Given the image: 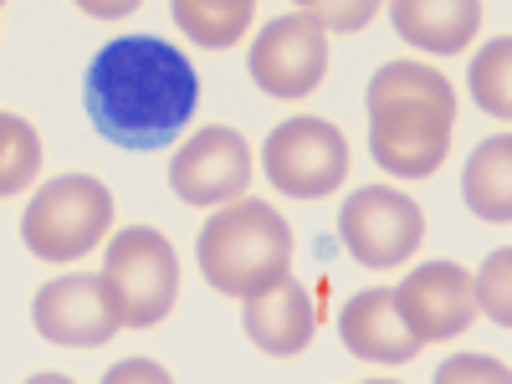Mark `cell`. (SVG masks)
I'll use <instances>...</instances> for the list:
<instances>
[{
  "label": "cell",
  "instance_id": "15",
  "mask_svg": "<svg viewBox=\"0 0 512 384\" xmlns=\"http://www.w3.org/2000/svg\"><path fill=\"white\" fill-rule=\"evenodd\" d=\"M461 195L477 221H492V226L512 221V139L507 134H492L477 144V154L461 169Z\"/></svg>",
  "mask_w": 512,
  "mask_h": 384
},
{
  "label": "cell",
  "instance_id": "17",
  "mask_svg": "<svg viewBox=\"0 0 512 384\" xmlns=\"http://www.w3.org/2000/svg\"><path fill=\"white\" fill-rule=\"evenodd\" d=\"M41 180V134L21 113H0V200Z\"/></svg>",
  "mask_w": 512,
  "mask_h": 384
},
{
  "label": "cell",
  "instance_id": "20",
  "mask_svg": "<svg viewBox=\"0 0 512 384\" xmlns=\"http://www.w3.org/2000/svg\"><path fill=\"white\" fill-rule=\"evenodd\" d=\"M379 11H384V0H323V6L308 11V16L333 36V31H364Z\"/></svg>",
  "mask_w": 512,
  "mask_h": 384
},
{
  "label": "cell",
  "instance_id": "12",
  "mask_svg": "<svg viewBox=\"0 0 512 384\" xmlns=\"http://www.w3.org/2000/svg\"><path fill=\"white\" fill-rule=\"evenodd\" d=\"M338 338L344 349L364 364H384V369H400L420 354V338L410 333L400 303H395V287H369L354 292L344 313H338Z\"/></svg>",
  "mask_w": 512,
  "mask_h": 384
},
{
  "label": "cell",
  "instance_id": "3",
  "mask_svg": "<svg viewBox=\"0 0 512 384\" xmlns=\"http://www.w3.org/2000/svg\"><path fill=\"white\" fill-rule=\"evenodd\" d=\"M195 262L210 292L246 303L262 287L292 277V226L277 205L236 195L200 226Z\"/></svg>",
  "mask_w": 512,
  "mask_h": 384
},
{
  "label": "cell",
  "instance_id": "1",
  "mask_svg": "<svg viewBox=\"0 0 512 384\" xmlns=\"http://www.w3.org/2000/svg\"><path fill=\"white\" fill-rule=\"evenodd\" d=\"M82 103L93 128L118 149H164L195 118L200 77L180 47L159 36H118L88 62Z\"/></svg>",
  "mask_w": 512,
  "mask_h": 384
},
{
  "label": "cell",
  "instance_id": "7",
  "mask_svg": "<svg viewBox=\"0 0 512 384\" xmlns=\"http://www.w3.org/2000/svg\"><path fill=\"white\" fill-rule=\"evenodd\" d=\"M338 241L369 272H395L425 241V210L395 185H364L338 210Z\"/></svg>",
  "mask_w": 512,
  "mask_h": 384
},
{
  "label": "cell",
  "instance_id": "8",
  "mask_svg": "<svg viewBox=\"0 0 512 384\" xmlns=\"http://www.w3.org/2000/svg\"><path fill=\"white\" fill-rule=\"evenodd\" d=\"M328 62H333L328 31L308 11L267 21L262 36L251 41V57H246L256 88H262L267 98H287V103L318 93L323 77H328Z\"/></svg>",
  "mask_w": 512,
  "mask_h": 384
},
{
  "label": "cell",
  "instance_id": "18",
  "mask_svg": "<svg viewBox=\"0 0 512 384\" xmlns=\"http://www.w3.org/2000/svg\"><path fill=\"white\" fill-rule=\"evenodd\" d=\"M466 82H472L477 108L492 113L497 123H507V118H512V41H507V36L487 41V47L477 52L472 77H466Z\"/></svg>",
  "mask_w": 512,
  "mask_h": 384
},
{
  "label": "cell",
  "instance_id": "10",
  "mask_svg": "<svg viewBox=\"0 0 512 384\" xmlns=\"http://www.w3.org/2000/svg\"><path fill=\"white\" fill-rule=\"evenodd\" d=\"M31 323L57 349H103L113 333H123L108 282L88 272H67L41 287L31 297Z\"/></svg>",
  "mask_w": 512,
  "mask_h": 384
},
{
  "label": "cell",
  "instance_id": "4",
  "mask_svg": "<svg viewBox=\"0 0 512 384\" xmlns=\"http://www.w3.org/2000/svg\"><path fill=\"white\" fill-rule=\"evenodd\" d=\"M113 231V190L98 175H57L21 210V241L36 262H82Z\"/></svg>",
  "mask_w": 512,
  "mask_h": 384
},
{
  "label": "cell",
  "instance_id": "22",
  "mask_svg": "<svg viewBox=\"0 0 512 384\" xmlns=\"http://www.w3.org/2000/svg\"><path fill=\"white\" fill-rule=\"evenodd\" d=\"M108 384H169V369L154 364V359H123L103 374Z\"/></svg>",
  "mask_w": 512,
  "mask_h": 384
},
{
  "label": "cell",
  "instance_id": "6",
  "mask_svg": "<svg viewBox=\"0 0 512 384\" xmlns=\"http://www.w3.org/2000/svg\"><path fill=\"white\" fill-rule=\"evenodd\" d=\"M262 169L277 195L287 200H323L349 180V139L328 118H287L267 134Z\"/></svg>",
  "mask_w": 512,
  "mask_h": 384
},
{
  "label": "cell",
  "instance_id": "14",
  "mask_svg": "<svg viewBox=\"0 0 512 384\" xmlns=\"http://www.w3.org/2000/svg\"><path fill=\"white\" fill-rule=\"evenodd\" d=\"M395 31L431 57H456L482 31V0H384Z\"/></svg>",
  "mask_w": 512,
  "mask_h": 384
},
{
  "label": "cell",
  "instance_id": "19",
  "mask_svg": "<svg viewBox=\"0 0 512 384\" xmlns=\"http://www.w3.org/2000/svg\"><path fill=\"white\" fill-rule=\"evenodd\" d=\"M507 282H512V246L492 251L487 262H482V272L472 277L477 313H487L497 328H507V323H512V292H507Z\"/></svg>",
  "mask_w": 512,
  "mask_h": 384
},
{
  "label": "cell",
  "instance_id": "16",
  "mask_svg": "<svg viewBox=\"0 0 512 384\" xmlns=\"http://www.w3.org/2000/svg\"><path fill=\"white\" fill-rule=\"evenodd\" d=\"M175 11V26L205 52H226L246 36L251 16H256V0H169Z\"/></svg>",
  "mask_w": 512,
  "mask_h": 384
},
{
  "label": "cell",
  "instance_id": "9",
  "mask_svg": "<svg viewBox=\"0 0 512 384\" xmlns=\"http://www.w3.org/2000/svg\"><path fill=\"white\" fill-rule=\"evenodd\" d=\"M256 175V159H251V144L226 123H205L175 149L169 159V190L175 200L195 205V210H216L236 195H246Z\"/></svg>",
  "mask_w": 512,
  "mask_h": 384
},
{
  "label": "cell",
  "instance_id": "21",
  "mask_svg": "<svg viewBox=\"0 0 512 384\" xmlns=\"http://www.w3.org/2000/svg\"><path fill=\"white\" fill-rule=\"evenodd\" d=\"M441 384H502L507 379V364L502 359H482V354H461V359H446L436 369Z\"/></svg>",
  "mask_w": 512,
  "mask_h": 384
},
{
  "label": "cell",
  "instance_id": "24",
  "mask_svg": "<svg viewBox=\"0 0 512 384\" xmlns=\"http://www.w3.org/2000/svg\"><path fill=\"white\" fill-rule=\"evenodd\" d=\"M287 6H297V11H318L323 0H287Z\"/></svg>",
  "mask_w": 512,
  "mask_h": 384
},
{
  "label": "cell",
  "instance_id": "5",
  "mask_svg": "<svg viewBox=\"0 0 512 384\" xmlns=\"http://www.w3.org/2000/svg\"><path fill=\"white\" fill-rule=\"evenodd\" d=\"M103 282L123 328H159L180 303V256L164 231L123 226L103 251Z\"/></svg>",
  "mask_w": 512,
  "mask_h": 384
},
{
  "label": "cell",
  "instance_id": "11",
  "mask_svg": "<svg viewBox=\"0 0 512 384\" xmlns=\"http://www.w3.org/2000/svg\"><path fill=\"white\" fill-rule=\"evenodd\" d=\"M395 303L410 323V333L420 344H446V338H461L477 323V292H472V272L461 262H425L415 267L400 287Z\"/></svg>",
  "mask_w": 512,
  "mask_h": 384
},
{
  "label": "cell",
  "instance_id": "25",
  "mask_svg": "<svg viewBox=\"0 0 512 384\" xmlns=\"http://www.w3.org/2000/svg\"><path fill=\"white\" fill-rule=\"evenodd\" d=\"M0 6H6V0H0Z\"/></svg>",
  "mask_w": 512,
  "mask_h": 384
},
{
  "label": "cell",
  "instance_id": "2",
  "mask_svg": "<svg viewBox=\"0 0 512 384\" xmlns=\"http://www.w3.org/2000/svg\"><path fill=\"white\" fill-rule=\"evenodd\" d=\"M369 154L395 180H431L451 159L456 88L425 62H384L369 77Z\"/></svg>",
  "mask_w": 512,
  "mask_h": 384
},
{
  "label": "cell",
  "instance_id": "23",
  "mask_svg": "<svg viewBox=\"0 0 512 384\" xmlns=\"http://www.w3.org/2000/svg\"><path fill=\"white\" fill-rule=\"evenodd\" d=\"M72 6H82V11L98 16V21H123V16H134L144 0H72Z\"/></svg>",
  "mask_w": 512,
  "mask_h": 384
},
{
  "label": "cell",
  "instance_id": "13",
  "mask_svg": "<svg viewBox=\"0 0 512 384\" xmlns=\"http://www.w3.org/2000/svg\"><path fill=\"white\" fill-rule=\"evenodd\" d=\"M241 328H246V338L262 354L297 359V354L313 344V333H318V313H313L308 287L297 282V277H282V282L262 287L256 297H246V303H241Z\"/></svg>",
  "mask_w": 512,
  "mask_h": 384
}]
</instances>
